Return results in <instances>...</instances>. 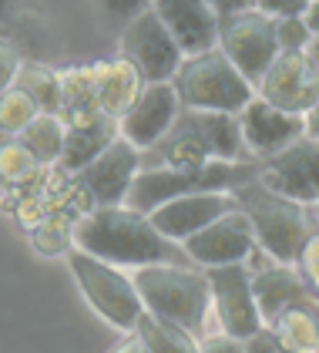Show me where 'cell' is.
<instances>
[{
	"label": "cell",
	"mask_w": 319,
	"mask_h": 353,
	"mask_svg": "<svg viewBox=\"0 0 319 353\" xmlns=\"http://www.w3.org/2000/svg\"><path fill=\"white\" fill-rule=\"evenodd\" d=\"M296 272L302 276V283L319 296V225H316V232L306 239V245H302V252L296 259Z\"/></svg>",
	"instance_id": "cell-29"
},
{
	"label": "cell",
	"mask_w": 319,
	"mask_h": 353,
	"mask_svg": "<svg viewBox=\"0 0 319 353\" xmlns=\"http://www.w3.org/2000/svg\"><path fill=\"white\" fill-rule=\"evenodd\" d=\"M259 98L293 114H306L319 101V68L306 51H282L259 84Z\"/></svg>",
	"instance_id": "cell-13"
},
{
	"label": "cell",
	"mask_w": 319,
	"mask_h": 353,
	"mask_svg": "<svg viewBox=\"0 0 319 353\" xmlns=\"http://www.w3.org/2000/svg\"><path fill=\"white\" fill-rule=\"evenodd\" d=\"M259 175L263 162H218V159L198 168H141L125 205L138 212H155L165 202L195 192H236L249 182H259Z\"/></svg>",
	"instance_id": "cell-4"
},
{
	"label": "cell",
	"mask_w": 319,
	"mask_h": 353,
	"mask_svg": "<svg viewBox=\"0 0 319 353\" xmlns=\"http://www.w3.org/2000/svg\"><path fill=\"white\" fill-rule=\"evenodd\" d=\"M239 125L252 159H259V162L286 152L293 141H299L306 135V114H293V111L276 108V105H269L266 98H259V94L239 111Z\"/></svg>",
	"instance_id": "cell-14"
},
{
	"label": "cell",
	"mask_w": 319,
	"mask_h": 353,
	"mask_svg": "<svg viewBox=\"0 0 319 353\" xmlns=\"http://www.w3.org/2000/svg\"><path fill=\"white\" fill-rule=\"evenodd\" d=\"M68 263H71V272L78 279L84 299L91 303V310L107 320L114 330L121 333H134V326L145 313V303L138 296V286L128 272H121V266L114 263H105L84 249H71L68 252Z\"/></svg>",
	"instance_id": "cell-6"
},
{
	"label": "cell",
	"mask_w": 319,
	"mask_h": 353,
	"mask_svg": "<svg viewBox=\"0 0 319 353\" xmlns=\"http://www.w3.org/2000/svg\"><path fill=\"white\" fill-rule=\"evenodd\" d=\"M172 84H175V91L182 98V108H195V111H229V114H239L259 94L249 84V78L225 57L222 48L185 57L178 74L172 78Z\"/></svg>",
	"instance_id": "cell-5"
},
{
	"label": "cell",
	"mask_w": 319,
	"mask_h": 353,
	"mask_svg": "<svg viewBox=\"0 0 319 353\" xmlns=\"http://www.w3.org/2000/svg\"><path fill=\"white\" fill-rule=\"evenodd\" d=\"M245 353H289V350L279 343V336H276L269 326H263L259 333H252V336L245 340Z\"/></svg>",
	"instance_id": "cell-33"
},
{
	"label": "cell",
	"mask_w": 319,
	"mask_h": 353,
	"mask_svg": "<svg viewBox=\"0 0 319 353\" xmlns=\"http://www.w3.org/2000/svg\"><path fill=\"white\" fill-rule=\"evenodd\" d=\"M21 64H24V57H21V51L14 48V41L0 37V94H3V91H10V88L17 84Z\"/></svg>",
	"instance_id": "cell-31"
},
{
	"label": "cell",
	"mask_w": 319,
	"mask_h": 353,
	"mask_svg": "<svg viewBox=\"0 0 319 353\" xmlns=\"http://www.w3.org/2000/svg\"><path fill=\"white\" fill-rule=\"evenodd\" d=\"M132 279L148 313L188 330L195 340L209 336L212 286H209L205 270L178 266V263H155V266L132 270Z\"/></svg>",
	"instance_id": "cell-2"
},
{
	"label": "cell",
	"mask_w": 319,
	"mask_h": 353,
	"mask_svg": "<svg viewBox=\"0 0 319 353\" xmlns=\"http://www.w3.org/2000/svg\"><path fill=\"white\" fill-rule=\"evenodd\" d=\"M178 114H182V98H178L175 84L172 81L145 84L141 98L118 121V128H121V138H128L134 148L148 152V148H155L161 138L172 132V125L178 121Z\"/></svg>",
	"instance_id": "cell-15"
},
{
	"label": "cell",
	"mask_w": 319,
	"mask_h": 353,
	"mask_svg": "<svg viewBox=\"0 0 319 353\" xmlns=\"http://www.w3.org/2000/svg\"><path fill=\"white\" fill-rule=\"evenodd\" d=\"M313 7V0H256V10H263L269 17H306V10Z\"/></svg>",
	"instance_id": "cell-32"
},
{
	"label": "cell",
	"mask_w": 319,
	"mask_h": 353,
	"mask_svg": "<svg viewBox=\"0 0 319 353\" xmlns=\"http://www.w3.org/2000/svg\"><path fill=\"white\" fill-rule=\"evenodd\" d=\"M212 3V10L218 17H225V14H239V10H249V7H256V0H209Z\"/></svg>",
	"instance_id": "cell-35"
},
{
	"label": "cell",
	"mask_w": 319,
	"mask_h": 353,
	"mask_svg": "<svg viewBox=\"0 0 319 353\" xmlns=\"http://www.w3.org/2000/svg\"><path fill=\"white\" fill-rule=\"evenodd\" d=\"M111 353H152V350L141 343V336H138V333H132L128 340H121V343H118V347H114Z\"/></svg>",
	"instance_id": "cell-36"
},
{
	"label": "cell",
	"mask_w": 319,
	"mask_h": 353,
	"mask_svg": "<svg viewBox=\"0 0 319 353\" xmlns=\"http://www.w3.org/2000/svg\"><path fill=\"white\" fill-rule=\"evenodd\" d=\"M121 135L118 121L114 118H98L91 125H78V128H68V138H64V155H61V168L64 172H84L88 165L94 162L114 138Z\"/></svg>",
	"instance_id": "cell-21"
},
{
	"label": "cell",
	"mask_w": 319,
	"mask_h": 353,
	"mask_svg": "<svg viewBox=\"0 0 319 353\" xmlns=\"http://www.w3.org/2000/svg\"><path fill=\"white\" fill-rule=\"evenodd\" d=\"M276 37H279V51H306L316 34L309 30L306 17H279Z\"/></svg>",
	"instance_id": "cell-28"
},
{
	"label": "cell",
	"mask_w": 319,
	"mask_h": 353,
	"mask_svg": "<svg viewBox=\"0 0 319 353\" xmlns=\"http://www.w3.org/2000/svg\"><path fill=\"white\" fill-rule=\"evenodd\" d=\"M205 276L212 286V313L222 326V333H229L236 340H249L252 333H259L266 326L249 263L212 266V270H205Z\"/></svg>",
	"instance_id": "cell-9"
},
{
	"label": "cell",
	"mask_w": 319,
	"mask_h": 353,
	"mask_svg": "<svg viewBox=\"0 0 319 353\" xmlns=\"http://www.w3.org/2000/svg\"><path fill=\"white\" fill-rule=\"evenodd\" d=\"M81 212L71 209H57L48 212L41 222L30 225V243L41 256H68L74 249V229H78Z\"/></svg>",
	"instance_id": "cell-23"
},
{
	"label": "cell",
	"mask_w": 319,
	"mask_h": 353,
	"mask_svg": "<svg viewBox=\"0 0 319 353\" xmlns=\"http://www.w3.org/2000/svg\"><path fill=\"white\" fill-rule=\"evenodd\" d=\"M30 7H34V0H0V37L10 41L17 34L30 14Z\"/></svg>",
	"instance_id": "cell-30"
},
{
	"label": "cell",
	"mask_w": 319,
	"mask_h": 353,
	"mask_svg": "<svg viewBox=\"0 0 319 353\" xmlns=\"http://www.w3.org/2000/svg\"><path fill=\"white\" fill-rule=\"evenodd\" d=\"M17 88H24L27 94L41 105V111L61 114V71H54L41 61H24L21 74H17Z\"/></svg>",
	"instance_id": "cell-25"
},
{
	"label": "cell",
	"mask_w": 319,
	"mask_h": 353,
	"mask_svg": "<svg viewBox=\"0 0 319 353\" xmlns=\"http://www.w3.org/2000/svg\"><path fill=\"white\" fill-rule=\"evenodd\" d=\"M259 182L302 205H319V138L302 135L286 152L263 162Z\"/></svg>",
	"instance_id": "cell-12"
},
{
	"label": "cell",
	"mask_w": 319,
	"mask_h": 353,
	"mask_svg": "<svg viewBox=\"0 0 319 353\" xmlns=\"http://www.w3.org/2000/svg\"><path fill=\"white\" fill-rule=\"evenodd\" d=\"M276 28H279V21L256 10V7L218 17V48L249 78V84L256 91L266 78V71L272 68V61L282 54Z\"/></svg>",
	"instance_id": "cell-7"
},
{
	"label": "cell",
	"mask_w": 319,
	"mask_h": 353,
	"mask_svg": "<svg viewBox=\"0 0 319 353\" xmlns=\"http://www.w3.org/2000/svg\"><path fill=\"white\" fill-rule=\"evenodd\" d=\"M306 135H309V138H319V101L309 111H306Z\"/></svg>",
	"instance_id": "cell-37"
},
{
	"label": "cell",
	"mask_w": 319,
	"mask_h": 353,
	"mask_svg": "<svg viewBox=\"0 0 319 353\" xmlns=\"http://www.w3.org/2000/svg\"><path fill=\"white\" fill-rule=\"evenodd\" d=\"M306 24H309L313 34H319V0H313V7L306 10Z\"/></svg>",
	"instance_id": "cell-38"
},
{
	"label": "cell",
	"mask_w": 319,
	"mask_h": 353,
	"mask_svg": "<svg viewBox=\"0 0 319 353\" xmlns=\"http://www.w3.org/2000/svg\"><path fill=\"white\" fill-rule=\"evenodd\" d=\"M152 10L175 34L185 57L218 48V14L209 0H152Z\"/></svg>",
	"instance_id": "cell-17"
},
{
	"label": "cell",
	"mask_w": 319,
	"mask_h": 353,
	"mask_svg": "<svg viewBox=\"0 0 319 353\" xmlns=\"http://www.w3.org/2000/svg\"><path fill=\"white\" fill-rule=\"evenodd\" d=\"M74 245L114 263V266H155V263H178L195 266L188 259L185 245L161 236L148 212H138L132 205H98L81 212L74 229Z\"/></svg>",
	"instance_id": "cell-1"
},
{
	"label": "cell",
	"mask_w": 319,
	"mask_h": 353,
	"mask_svg": "<svg viewBox=\"0 0 319 353\" xmlns=\"http://www.w3.org/2000/svg\"><path fill=\"white\" fill-rule=\"evenodd\" d=\"M188 259L202 270H212V266H232V263H249V256L259 249L256 239V229H252V219L245 216L242 209L229 212V216L215 219L212 225H205L202 232L188 236L185 243Z\"/></svg>",
	"instance_id": "cell-11"
},
{
	"label": "cell",
	"mask_w": 319,
	"mask_h": 353,
	"mask_svg": "<svg viewBox=\"0 0 319 353\" xmlns=\"http://www.w3.org/2000/svg\"><path fill=\"white\" fill-rule=\"evenodd\" d=\"M41 114V105L27 94L24 88H10V91H3L0 94V135H10L17 138L24 132L27 125L34 121Z\"/></svg>",
	"instance_id": "cell-26"
},
{
	"label": "cell",
	"mask_w": 319,
	"mask_h": 353,
	"mask_svg": "<svg viewBox=\"0 0 319 353\" xmlns=\"http://www.w3.org/2000/svg\"><path fill=\"white\" fill-rule=\"evenodd\" d=\"M236 209H239V202H236L232 192H195V195H182V199L165 202L148 216H152L161 236H168L175 243H185L188 236L202 232L215 219L229 216Z\"/></svg>",
	"instance_id": "cell-16"
},
{
	"label": "cell",
	"mask_w": 319,
	"mask_h": 353,
	"mask_svg": "<svg viewBox=\"0 0 319 353\" xmlns=\"http://www.w3.org/2000/svg\"><path fill=\"white\" fill-rule=\"evenodd\" d=\"M202 353H245V340H236L229 333H209L202 340Z\"/></svg>",
	"instance_id": "cell-34"
},
{
	"label": "cell",
	"mask_w": 319,
	"mask_h": 353,
	"mask_svg": "<svg viewBox=\"0 0 319 353\" xmlns=\"http://www.w3.org/2000/svg\"><path fill=\"white\" fill-rule=\"evenodd\" d=\"M121 57L132 61L148 84H158L178 74L185 51L175 41V34L165 28V21L148 7L121 30Z\"/></svg>",
	"instance_id": "cell-8"
},
{
	"label": "cell",
	"mask_w": 319,
	"mask_h": 353,
	"mask_svg": "<svg viewBox=\"0 0 319 353\" xmlns=\"http://www.w3.org/2000/svg\"><path fill=\"white\" fill-rule=\"evenodd\" d=\"M232 195H236L242 212L252 219L259 249L266 252L272 263L296 266L306 239L316 232L319 225L316 205L293 202V199H286L279 192L266 189L263 182H249V185L236 189Z\"/></svg>",
	"instance_id": "cell-3"
},
{
	"label": "cell",
	"mask_w": 319,
	"mask_h": 353,
	"mask_svg": "<svg viewBox=\"0 0 319 353\" xmlns=\"http://www.w3.org/2000/svg\"><path fill=\"white\" fill-rule=\"evenodd\" d=\"M61 118L68 128L91 125V121L105 118L101 98H98L94 64H78V68L61 71Z\"/></svg>",
	"instance_id": "cell-20"
},
{
	"label": "cell",
	"mask_w": 319,
	"mask_h": 353,
	"mask_svg": "<svg viewBox=\"0 0 319 353\" xmlns=\"http://www.w3.org/2000/svg\"><path fill=\"white\" fill-rule=\"evenodd\" d=\"M134 333L141 336V343L152 353H202V340H195L188 330L168 323V320H161L148 310L141 313Z\"/></svg>",
	"instance_id": "cell-22"
},
{
	"label": "cell",
	"mask_w": 319,
	"mask_h": 353,
	"mask_svg": "<svg viewBox=\"0 0 319 353\" xmlns=\"http://www.w3.org/2000/svg\"><path fill=\"white\" fill-rule=\"evenodd\" d=\"M94 78H98V98H101V111L107 118L121 121L128 111L134 108V101L145 91V78L125 57H111V61H98L94 64Z\"/></svg>",
	"instance_id": "cell-19"
},
{
	"label": "cell",
	"mask_w": 319,
	"mask_h": 353,
	"mask_svg": "<svg viewBox=\"0 0 319 353\" xmlns=\"http://www.w3.org/2000/svg\"><path fill=\"white\" fill-rule=\"evenodd\" d=\"M17 138L24 141L34 155H37V162L41 165H54V162H61V155H64L68 125H64V118H61V114H48V111H41V114H37V118H34V121H30Z\"/></svg>",
	"instance_id": "cell-24"
},
{
	"label": "cell",
	"mask_w": 319,
	"mask_h": 353,
	"mask_svg": "<svg viewBox=\"0 0 319 353\" xmlns=\"http://www.w3.org/2000/svg\"><path fill=\"white\" fill-rule=\"evenodd\" d=\"M182 118L198 132V138L205 141V148H209L212 159H218V162H259V159H252V152L245 145L239 114L182 108Z\"/></svg>",
	"instance_id": "cell-18"
},
{
	"label": "cell",
	"mask_w": 319,
	"mask_h": 353,
	"mask_svg": "<svg viewBox=\"0 0 319 353\" xmlns=\"http://www.w3.org/2000/svg\"><path fill=\"white\" fill-rule=\"evenodd\" d=\"M138 172H141V148H134L128 138L118 135L84 172H78V182L94 209L98 205H125Z\"/></svg>",
	"instance_id": "cell-10"
},
{
	"label": "cell",
	"mask_w": 319,
	"mask_h": 353,
	"mask_svg": "<svg viewBox=\"0 0 319 353\" xmlns=\"http://www.w3.org/2000/svg\"><path fill=\"white\" fill-rule=\"evenodd\" d=\"M98 7H101V17H105L107 28L125 30L141 10L152 7V0H98Z\"/></svg>",
	"instance_id": "cell-27"
},
{
	"label": "cell",
	"mask_w": 319,
	"mask_h": 353,
	"mask_svg": "<svg viewBox=\"0 0 319 353\" xmlns=\"http://www.w3.org/2000/svg\"><path fill=\"white\" fill-rule=\"evenodd\" d=\"M306 54L313 57V64H316V68H319V34H316V37H313V44L306 48Z\"/></svg>",
	"instance_id": "cell-39"
}]
</instances>
